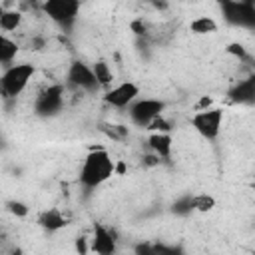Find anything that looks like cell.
I'll list each match as a JSON object with an SVG mask.
<instances>
[{
    "mask_svg": "<svg viewBox=\"0 0 255 255\" xmlns=\"http://www.w3.org/2000/svg\"><path fill=\"white\" fill-rule=\"evenodd\" d=\"M116 173V161L106 149H92L80 169V183L86 189H96Z\"/></svg>",
    "mask_w": 255,
    "mask_h": 255,
    "instance_id": "1",
    "label": "cell"
},
{
    "mask_svg": "<svg viewBox=\"0 0 255 255\" xmlns=\"http://www.w3.org/2000/svg\"><path fill=\"white\" fill-rule=\"evenodd\" d=\"M34 74H36V68H34V64H28V62L12 64V66L4 68V74L0 78L2 98L4 100H16L28 88Z\"/></svg>",
    "mask_w": 255,
    "mask_h": 255,
    "instance_id": "2",
    "label": "cell"
},
{
    "mask_svg": "<svg viewBox=\"0 0 255 255\" xmlns=\"http://www.w3.org/2000/svg\"><path fill=\"white\" fill-rule=\"evenodd\" d=\"M225 22L255 32V4L245 0H215Z\"/></svg>",
    "mask_w": 255,
    "mask_h": 255,
    "instance_id": "3",
    "label": "cell"
},
{
    "mask_svg": "<svg viewBox=\"0 0 255 255\" xmlns=\"http://www.w3.org/2000/svg\"><path fill=\"white\" fill-rule=\"evenodd\" d=\"M66 104V86L50 84L34 98V114L40 118H52L62 112Z\"/></svg>",
    "mask_w": 255,
    "mask_h": 255,
    "instance_id": "4",
    "label": "cell"
},
{
    "mask_svg": "<svg viewBox=\"0 0 255 255\" xmlns=\"http://www.w3.org/2000/svg\"><path fill=\"white\" fill-rule=\"evenodd\" d=\"M221 122H223V110L221 108H207V110H197L191 118L193 129L203 137V139H217L221 131Z\"/></svg>",
    "mask_w": 255,
    "mask_h": 255,
    "instance_id": "5",
    "label": "cell"
},
{
    "mask_svg": "<svg viewBox=\"0 0 255 255\" xmlns=\"http://www.w3.org/2000/svg\"><path fill=\"white\" fill-rule=\"evenodd\" d=\"M42 12L62 28H70L80 12V0H44Z\"/></svg>",
    "mask_w": 255,
    "mask_h": 255,
    "instance_id": "6",
    "label": "cell"
},
{
    "mask_svg": "<svg viewBox=\"0 0 255 255\" xmlns=\"http://www.w3.org/2000/svg\"><path fill=\"white\" fill-rule=\"evenodd\" d=\"M163 110H165V102L163 100L139 98L128 108V116H129L131 124H135L139 128H147L151 124V120H155L157 116L163 114Z\"/></svg>",
    "mask_w": 255,
    "mask_h": 255,
    "instance_id": "7",
    "label": "cell"
},
{
    "mask_svg": "<svg viewBox=\"0 0 255 255\" xmlns=\"http://www.w3.org/2000/svg\"><path fill=\"white\" fill-rule=\"evenodd\" d=\"M66 80H68V86H72L76 90H84V92L100 90V82H98V78L94 74V68L88 66L86 62H80V60H74L70 64Z\"/></svg>",
    "mask_w": 255,
    "mask_h": 255,
    "instance_id": "8",
    "label": "cell"
},
{
    "mask_svg": "<svg viewBox=\"0 0 255 255\" xmlns=\"http://www.w3.org/2000/svg\"><path fill=\"white\" fill-rule=\"evenodd\" d=\"M139 96V86L133 84V82H122L114 88H110L106 94H104V102L116 110H124V108H129Z\"/></svg>",
    "mask_w": 255,
    "mask_h": 255,
    "instance_id": "9",
    "label": "cell"
},
{
    "mask_svg": "<svg viewBox=\"0 0 255 255\" xmlns=\"http://www.w3.org/2000/svg\"><path fill=\"white\" fill-rule=\"evenodd\" d=\"M116 241H118V235L114 229L102 225V223H96L94 225V237H92V251L100 253V255H112L116 251Z\"/></svg>",
    "mask_w": 255,
    "mask_h": 255,
    "instance_id": "10",
    "label": "cell"
},
{
    "mask_svg": "<svg viewBox=\"0 0 255 255\" xmlns=\"http://www.w3.org/2000/svg\"><path fill=\"white\" fill-rule=\"evenodd\" d=\"M229 102L233 104H243V106H253L255 104V74L235 82L231 90L227 92Z\"/></svg>",
    "mask_w": 255,
    "mask_h": 255,
    "instance_id": "11",
    "label": "cell"
},
{
    "mask_svg": "<svg viewBox=\"0 0 255 255\" xmlns=\"http://www.w3.org/2000/svg\"><path fill=\"white\" fill-rule=\"evenodd\" d=\"M36 223H38L44 231H48V233H56V231H60V229H64V227L68 225V219L62 215L60 209L52 207V209H44V211H40Z\"/></svg>",
    "mask_w": 255,
    "mask_h": 255,
    "instance_id": "12",
    "label": "cell"
},
{
    "mask_svg": "<svg viewBox=\"0 0 255 255\" xmlns=\"http://www.w3.org/2000/svg\"><path fill=\"white\" fill-rule=\"evenodd\" d=\"M147 145H149V149H151L153 153H157L163 161L171 157V147H173V143H171L169 131H151V133L147 135Z\"/></svg>",
    "mask_w": 255,
    "mask_h": 255,
    "instance_id": "13",
    "label": "cell"
},
{
    "mask_svg": "<svg viewBox=\"0 0 255 255\" xmlns=\"http://www.w3.org/2000/svg\"><path fill=\"white\" fill-rule=\"evenodd\" d=\"M18 50H20L18 42H16V40H12V38H8V36L4 34V36H2V40H0V62H2V66H4V68L12 66V62H14L16 54H18Z\"/></svg>",
    "mask_w": 255,
    "mask_h": 255,
    "instance_id": "14",
    "label": "cell"
},
{
    "mask_svg": "<svg viewBox=\"0 0 255 255\" xmlns=\"http://www.w3.org/2000/svg\"><path fill=\"white\" fill-rule=\"evenodd\" d=\"M189 32H191V34H197V36L213 34V32H217V22H215L211 16H199V18L191 20Z\"/></svg>",
    "mask_w": 255,
    "mask_h": 255,
    "instance_id": "15",
    "label": "cell"
},
{
    "mask_svg": "<svg viewBox=\"0 0 255 255\" xmlns=\"http://www.w3.org/2000/svg\"><path fill=\"white\" fill-rule=\"evenodd\" d=\"M20 24H22V12H18L16 8L14 10H8V8L2 10V14H0V28L4 30V34L18 30Z\"/></svg>",
    "mask_w": 255,
    "mask_h": 255,
    "instance_id": "16",
    "label": "cell"
},
{
    "mask_svg": "<svg viewBox=\"0 0 255 255\" xmlns=\"http://www.w3.org/2000/svg\"><path fill=\"white\" fill-rule=\"evenodd\" d=\"M92 68H94V74H96V78H98V82H100V88L110 90V86H112V82H114V72H112L110 64H108L106 60H96V62L92 64Z\"/></svg>",
    "mask_w": 255,
    "mask_h": 255,
    "instance_id": "17",
    "label": "cell"
},
{
    "mask_svg": "<svg viewBox=\"0 0 255 255\" xmlns=\"http://www.w3.org/2000/svg\"><path fill=\"white\" fill-rule=\"evenodd\" d=\"M215 207V197L209 193H195L193 195V209L199 213H209Z\"/></svg>",
    "mask_w": 255,
    "mask_h": 255,
    "instance_id": "18",
    "label": "cell"
},
{
    "mask_svg": "<svg viewBox=\"0 0 255 255\" xmlns=\"http://www.w3.org/2000/svg\"><path fill=\"white\" fill-rule=\"evenodd\" d=\"M171 211H173L175 215H181V217H183V215H189L191 211H195V209H193V195H181L179 199H175Z\"/></svg>",
    "mask_w": 255,
    "mask_h": 255,
    "instance_id": "19",
    "label": "cell"
},
{
    "mask_svg": "<svg viewBox=\"0 0 255 255\" xmlns=\"http://www.w3.org/2000/svg\"><path fill=\"white\" fill-rule=\"evenodd\" d=\"M6 209L12 213V215H16V217H26L28 215V205L26 203H22V201H16V199H12V201H6Z\"/></svg>",
    "mask_w": 255,
    "mask_h": 255,
    "instance_id": "20",
    "label": "cell"
},
{
    "mask_svg": "<svg viewBox=\"0 0 255 255\" xmlns=\"http://www.w3.org/2000/svg\"><path fill=\"white\" fill-rule=\"evenodd\" d=\"M225 52H227V54H231V56H235L239 62H247V60H249V54H247V50H245L241 44H237V42L229 44V46L225 48Z\"/></svg>",
    "mask_w": 255,
    "mask_h": 255,
    "instance_id": "21",
    "label": "cell"
},
{
    "mask_svg": "<svg viewBox=\"0 0 255 255\" xmlns=\"http://www.w3.org/2000/svg\"><path fill=\"white\" fill-rule=\"evenodd\" d=\"M145 129H149V131H171V124L163 118V114L161 116H157L155 120H151V124L145 128Z\"/></svg>",
    "mask_w": 255,
    "mask_h": 255,
    "instance_id": "22",
    "label": "cell"
},
{
    "mask_svg": "<svg viewBox=\"0 0 255 255\" xmlns=\"http://www.w3.org/2000/svg\"><path fill=\"white\" fill-rule=\"evenodd\" d=\"M102 131H106L108 137H112V139H122L128 133V129L124 126H102Z\"/></svg>",
    "mask_w": 255,
    "mask_h": 255,
    "instance_id": "23",
    "label": "cell"
},
{
    "mask_svg": "<svg viewBox=\"0 0 255 255\" xmlns=\"http://www.w3.org/2000/svg\"><path fill=\"white\" fill-rule=\"evenodd\" d=\"M129 28H131V32H133L135 36H147V34H149V28H147V24L143 22V18L133 20V22L129 24Z\"/></svg>",
    "mask_w": 255,
    "mask_h": 255,
    "instance_id": "24",
    "label": "cell"
},
{
    "mask_svg": "<svg viewBox=\"0 0 255 255\" xmlns=\"http://www.w3.org/2000/svg\"><path fill=\"white\" fill-rule=\"evenodd\" d=\"M76 249H78L80 253H88V251H90V247H86V237H80V239L76 241Z\"/></svg>",
    "mask_w": 255,
    "mask_h": 255,
    "instance_id": "25",
    "label": "cell"
},
{
    "mask_svg": "<svg viewBox=\"0 0 255 255\" xmlns=\"http://www.w3.org/2000/svg\"><path fill=\"white\" fill-rule=\"evenodd\" d=\"M211 106V98H207V96H203L201 100H199V104H197V110H207Z\"/></svg>",
    "mask_w": 255,
    "mask_h": 255,
    "instance_id": "26",
    "label": "cell"
},
{
    "mask_svg": "<svg viewBox=\"0 0 255 255\" xmlns=\"http://www.w3.org/2000/svg\"><path fill=\"white\" fill-rule=\"evenodd\" d=\"M116 171H118V173H124V171H126V163H124V161L116 163Z\"/></svg>",
    "mask_w": 255,
    "mask_h": 255,
    "instance_id": "27",
    "label": "cell"
},
{
    "mask_svg": "<svg viewBox=\"0 0 255 255\" xmlns=\"http://www.w3.org/2000/svg\"><path fill=\"white\" fill-rule=\"evenodd\" d=\"M245 2H249V4H255V0H245Z\"/></svg>",
    "mask_w": 255,
    "mask_h": 255,
    "instance_id": "28",
    "label": "cell"
},
{
    "mask_svg": "<svg viewBox=\"0 0 255 255\" xmlns=\"http://www.w3.org/2000/svg\"><path fill=\"white\" fill-rule=\"evenodd\" d=\"M253 189H255V181H253Z\"/></svg>",
    "mask_w": 255,
    "mask_h": 255,
    "instance_id": "29",
    "label": "cell"
}]
</instances>
